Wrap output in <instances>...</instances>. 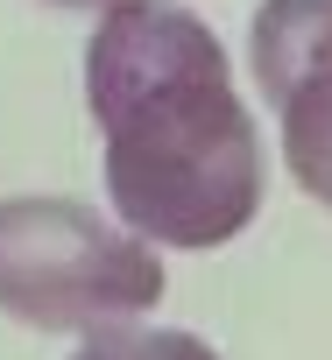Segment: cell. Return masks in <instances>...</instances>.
Listing matches in <instances>:
<instances>
[{"mask_svg":"<svg viewBox=\"0 0 332 360\" xmlns=\"http://www.w3.org/2000/svg\"><path fill=\"white\" fill-rule=\"evenodd\" d=\"M71 360H219V353L198 332H170V325H106V332H85Z\"/></svg>","mask_w":332,"mask_h":360,"instance_id":"obj_6","label":"cell"},{"mask_svg":"<svg viewBox=\"0 0 332 360\" xmlns=\"http://www.w3.org/2000/svg\"><path fill=\"white\" fill-rule=\"evenodd\" d=\"M248 64L276 113L332 92V0H262L248 29Z\"/></svg>","mask_w":332,"mask_h":360,"instance_id":"obj_4","label":"cell"},{"mask_svg":"<svg viewBox=\"0 0 332 360\" xmlns=\"http://www.w3.org/2000/svg\"><path fill=\"white\" fill-rule=\"evenodd\" d=\"M106 198L148 248H226L262 205V134L234 71L155 85L99 120Z\"/></svg>","mask_w":332,"mask_h":360,"instance_id":"obj_1","label":"cell"},{"mask_svg":"<svg viewBox=\"0 0 332 360\" xmlns=\"http://www.w3.org/2000/svg\"><path fill=\"white\" fill-rule=\"evenodd\" d=\"M57 8H120V0H57Z\"/></svg>","mask_w":332,"mask_h":360,"instance_id":"obj_7","label":"cell"},{"mask_svg":"<svg viewBox=\"0 0 332 360\" xmlns=\"http://www.w3.org/2000/svg\"><path fill=\"white\" fill-rule=\"evenodd\" d=\"M162 297V255L78 198H0V311L36 332L134 325Z\"/></svg>","mask_w":332,"mask_h":360,"instance_id":"obj_2","label":"cell"},{"mask_svg":"<svg viewBox=\"0 0 332 360\" xmlns=\"http://www.w3.org/2000/svg\"><path fill=\"white\" fill-rule=\"evenodd\" d=\"M205 71H226V50L198 15L162 8V0H120V8L99 15V29L85 43V106H92V120H113L120 106L148 99L155 85L205 78Z\"/></svg>","mask_w":332,"mask_h":360,"instance_id":"obj_3","label":"cell"},{"mask_svg":"<svg viewBox=\"0 0 332 360\" xmlns=\"http://www.w3.org/2000/svg\"><path fill=\"white\" fill-rule=\"evenodd\" d=\"M283 162L304 184V198L332 212V92H311L283 113Z\"/></svg>","mask_w":332,"mask_h":360,"instance_id":"obj_5","label":"cell"}]
</instances>
